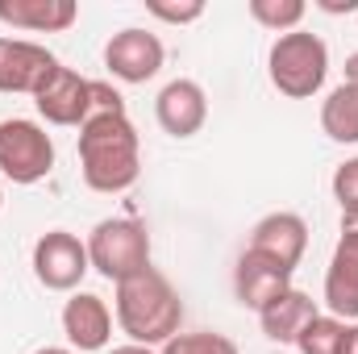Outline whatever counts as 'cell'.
Listing matches in <instances>:
<instances>
[{
  "mask_svg": "<svg viewBox=\"0 0 358 354\" xmlns=\"http://www.w3.org/2000/svg\"><path fill=\"white\" fill-rule=\"evenodd\" d=\"M80 171L92 192L117 196L142 176V142L125 113H92L80 125Z\"/></svg>",
  "mask_w": 358,
  "mask_h": 354,
  "instance_id": "cell-1",
  "label": "cell"
},
{
  "mask_svg": "<svg viewBox=\"0 0 358 354\" xmlns=\"http://www.w3.org/2000/svg\"><path fill=\"white\" fill-rule=\"evenodd\" d=\"M117 325L129 342L138 346H167L183 325V300L171 288V279L155 267L129 275L125 283H117Z\"/></svg>",
  "mask_w": 358,
  "mask_h": 354,
  "instance_id": "cell-2",
  "label": "cell"
},
{
  "mask_svg": "<svg viewBox=\"0 0 358 354\" xmlns=\"http://www.w3.org/2000/svg\"><path fill=\"white\" fill-rule=\"evenodd\" d=\"M267 76L271 84L292 96V100H308L325 88V76H329V46L308 34V29H292V34H279L271 42L267 55Z\"/></svg>",
  "mask_w": 358,
  "mask_h": 354,
  "instance_id": "cell-3",
  "label": "cell"
},
{
  "mask_svg": "<svg viewBox=\"0 0 358 354\" xmlns=\"http://www.w3.org/2000/svg\"><path fill=\"white\" fill-rule=\"evenodd\" d=\"M92 271H100L113 283H125L129 275L150 267V234L134 217H108L88 234Z\"/></svg>",
  "mask_w": 358,
  "mask_h": 354,
  "instance_id": "cell-4",
  "label": "cell"
},
{
  "mask_svg": "<svg viewBox=\"0 0 358 354\" xmlns=\"http://www.w3.org/2000/svg\"><path fill=\"white\" fill-rule=\"evenodd\" d=\"M55 171V142L38 121L8 117L0 121V176L29 187Z\"/></svg>",
  "mask_w": 358,
  "mask_h": 354,
  "instance_id": "cell-5",
  "label": "cell"
},
{
  "mask_svg": "<svg viewBox=\"0 0 358 354\" xmlns=\"http://www.w3.org/2000/svg\"><path fill=\"white\" fill-rule=\"evenodd\" d=\"M92 271L88 242H80L67 229H50L34 242V275L50 292H76L80 279Z\"/></svg>",
  "mask_w": 358,
  "mask_h": 354,
  "instance_id": "cell-6",
  "label": "cell"
},
{
  "mask_svg": "<svg viewBox=\"0 0 358 354\" xmlns=\"http://www.w3.org/2000/svg\"><path fill=\"white\" fill-rule=\"evenodd\" d=\"M325 309L338 321H358V213H342V238L325 271Z\"/></svg>",
  "mask_w": 358,
  "mask_h": 354,
  "instance_id": "cell-7",
  "label": "cell"
},
{
  "mask_svg": "<svg viewBox=\"0 0 358 354\" xmlns=\"http://www.w3.org/2000/svg\"><path fill=\"white\" fill-rule=\"evenodd\" d=\"M163 59H167V50H163L159 34L138 29V25L113 34L108 46H104V67L121 84H146V80H155L163 71Z\"/></svg>",
  "mask_w": 358,
  "mask_h": 354,
  "instance_id": "cell-8",
  "label": "cell"
},
{
  "mask_svg": "<svg viewBox=\"0 0 358 354\" xmlns=\"http://www.w3.org/2000/svg\"><path fill=\"white\" fill-rule=\"evenodd\" d=\"M59 59L25 38H0V92L8 96H38V88L50 80Z\"/></svg>",
  "mask_w": 358,
  "mask_h": 354,
  "instance_id": "cell-9",
  "label": "cell"
},
{
  "mask_svg": "<svg viewBox=\"0 0 358 354\" xmlns=\"http://www.w3.org/2000/svg\"><path fill=\"white\" fill-rule=\"evenodd\" d=\"M34 104L50 125H84L92 117V80L59 63L50 71V80L38 88Z\"/></svg>",
  "mask_w": 358,
  "mask_h": 354,
  "instance_id": "cell-10",
  "label": "cell"
},
{
  "mask_svg": "<svg viewBox=\"0 0 358 354\" xmlns=\"http://www.w3.org/2000/svg\"><path fill=\"white\" fill-rule=\"evenodd\" d=\"M292 275L283 263H275L267 255H255V250H242V259L234 267V296L242 309H255L263 313L275 296H283L292 288Z\"/></svg>",
  "mask_w": 358,
  "mask_h": 354,
  "instance_id": "cell-11",
  "label": "cell"
},
{
  "mask_svg": "<svg viewBox=\"0 0 358 354\" xmlns=\"http://www.w3.org/2000/svg\"><path fill=\"white\" fill-rule=\"evenodd\" d=\"M255 255H267L275 263H283L287 271H296L304 250H308V225L300 213H267L255 229H250V246Z\"/></svg>",
  "mask_w": 358,
  "mask_h": 354,
  "instance_id": "cell-12",
  "label": "cell"
},
{
  "mask_svg": "<svg viewBox=\"0 0 358 354\" xmlns=\"http://www.w3.org/2000/svg\"><path fill=\"white\" fill-rule=\"evenodd\" d=\"M155 117L171 138H192L208 121V96L196 80H171L155 100Z\"/></svg>",
  "mask_w": 358,
  "mask_h": 354,
  "instance_id": "cell-13",
  "label": "cell"
},
{
  "mask_svg": "<svg viewBox=\"0 0 358 354\" xmlns=\"http://www.w3.org/2000/svg\"><path fill=\"white\" fill-rule=\"evenodd\" d=\"M63 334L71 351H104L113 338V313L96 292H71L63 304Z\"/></svg>",
  "mask_w": 358,
  "mask_h": 354,
  "instance_id": "cell-14",
  "label": "cell"
},
{
  "mask_svg": "<svg viewBox=\"0 0 358 354\" xmlns=\"http://www.w3.org/2000/svg\"><path fill=\"white\" fill-rule=\"evenodd\" d=\"M80 17L76 0H0V21L29 34H63Z\"/></svg>",
  "mask_w": 358,
  "mask_h": 354,
  "instance_id": "cell-15",
  "label": "cell"
},
{
  "mask_svg": "<svg viewBox=\"0 0 358 354\" xmlns=\"http://www.w3.org/2000/svg\"><path fill=\"white\" fill-rule=\"evenodd\" d=\"M313 317H317V300H313L308 292H300V288H287L283 296H275L267 309L259 313V325H263V334H267L271 342L296 346L300 330H304Z\"/></svg>",
  "mask_w": 358,
  "mask_h": 354,
  "instance_id": "cell-16",
  "label": "cell"
},
{
  "mask_svg": "<svg viewBox=\"0 0 358 354\" xmlns=\"http://www.w3.org/2000/svg\"><path fill=\"white\" fill-rule=\"evenodd\" d=\"M321 129L329 142L338 146H358V88L355 84H338L321 104Z\"/></svg>",
  "mask_w": 358,
  "mask_h": 354,
  "instance_id": "cell-17",
  "label": "cell"
},
{
  "mask_svg": "<svg viewBox=\"0 0 358 354\" xmlns=\"http://www.w3.org/2000/svg\"><path fill=\"white\" fill-rule=\"evenodd\" d=\"M304 13H308L304 0H250V17H255L263 29H271V34H292V29H300Z\"/></svg>",
  "mask_w": 358,
  "mask_h": 354,
  "instance_id": "cell-18",
  "label": "cell"
},
{
  "mask_svg": "<svg viewBox=\"0 0 358 354\" xmlns=\"http://www.w3.org/2000/svg\"><path fill=\"white\" fill-rule=\"evenodd\" d=\"M342 334H346V321H338V317H329V313H317V317L300 330L296 351L300 354H338Z\"/></svg>",
  "mask_w": 358,
  "mask_h": 354,
  "instance_id": "cell-19",
  "label": "cell"
},
{
  "mask_svg": "<svg viewBox=\"0 0 358 354\" xmlns=\"http://www.w3.org/2000/svg\"><path fill=\"white\" fill-rule=\"evenodd\" d=\"M159 354H238V346H234V338H225V334L200 330V334H176Z\"/></svg>",
  "mask_w": 358,
  "mask_h": 354,
  "instance_id": "cell-20",
  "label": "cell"
},
{
  "mask_svg": "<svg viewBox=\"0 0 358 354\" xmlns=\"http://www.w3.org/2000/svg\"><path fill=\"white\" fill-rule=\"evenodd\" d=\"M146 13L167 21V25H192L204 17V0H146Z\"/></svg>",
  "mask_w": 358,
  "mask_h": 354,
  "instance_id": "cell-21",
  "label": "cell"
},
{
  "mask_svg": "<svg viewBox=\"0 0 358 354\" xmlns=\"http://www.w3.org/2000/svg\"><path fill=\"white\" fill-rule=\"evenodd\" d=\"M334 200L342 204V213H358V155L334 171Z\"/></svg>",
  "mask_w": 358,
  "mask_h": 354,
  "instance_id": "cell-22",
  "label": "cell"
},
{
  "mask_svg": "<svg viewBox=\"0 0 358 354\" xmlns=\"http://www.w3.org/2000/svg\"><path fill=\"white\" fill-rule=\"evenodd\" d=\"M92 113H125V100L113 84H100L92 80Z\"/></svg>",
  "mask_w": 358,
  "mask_h": 354,
  "instance_id": "cell-23",
  "label": "cell"
},
{
  "mask_svg": "<svg viewBox=\"0 0 358 354\" xmlns=\"http://www.w3.org/2000/svg\"><path fill=\"white\" fill-rule=\"evenodd\" d=\"M338 354H358V321H346V334H342Z\"/></svg>",
  "mask_w": 358,
  "mask_h": 354,
  "instance_id": "cell-24",
  "label": "cell"
},
{
  "mask_svg": "<svg viewBox=\"0 0 358 354\" xmlns=\"http://www.w3.org/2000/svg\"><path fill=\"white\" fill-rule=\"evenodd\" d=\"M317 8H325V13H358V0H317Z\"/></svg>",
  "mask_w": 358,
  "mask_h": 354,
  "instance_id": "cell-25",
  "label": "cell"
},
{
  "mask_svg": "<svg viewBox=\"0 0 358 354\" xmlns=\"http://www.w3.org/2000/svg\"><path fill=\"white\" fill-rule=\"evenodd\" d=\"M104 354H159V351H150V346H138V342H125V346H113V351H104Z\"/></svg>",
  "mask_w": 358,
  "mask_h": 354,
  "instance_id": "cell-26",
  "label": "cell"
},
{
  "mask_svg": "<svg viewBox=\"0 0 358 354\" xmlns=\"http://www.w3.org/2000/svg\"><path fill=\"white\" fill-rule=\"evenodd\" d=\"M346 84H355V88H358V50L346 59Z\"/></svg>",
  "mask_w": 358,
  "mask_h": 354,
  "instance_id": "cell-27",
  "label": "cell"
},
{
  "mask_svg": "<svg viewBox=\"0 0 358 354\" xmlns=\"http://www.w3.org/2000/svg\"><path fill=\"white\" fill-rule=\"evenodd\" d=\"M34 354H76V351H67V346H42V351H34Z\"/></svg>",
  "mask_w": 358,
  "mask_h": 354,
  "instance_id": "cell-28",
  "label": "cell"
},
{
  "mask_svg": "<svg viewBox=\"0 0 358 354\" xmlns=\"http://www.w3.org/2000/svg\"><path fill=\"white\" fill-rule=\"evenodd\" d=\"M0 204H4V196H0Z\"/></svg>",
  "mask_w": 358,
  "mask_h": 354,
  "instance_id": "cell-29",
  "label": "cell"
}]
</instances>
